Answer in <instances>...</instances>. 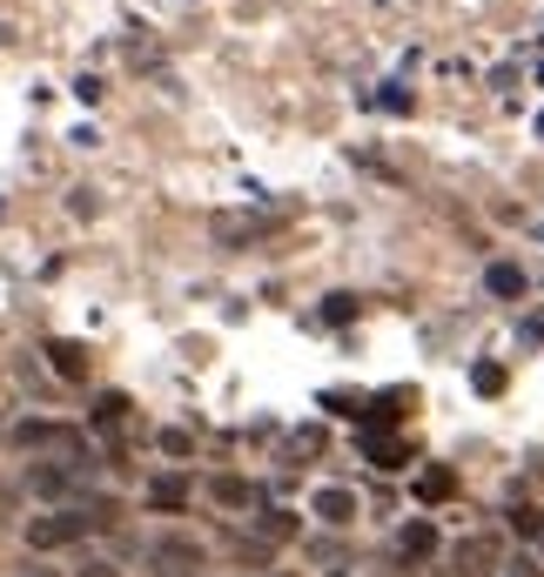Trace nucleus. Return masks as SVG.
I'll return each mask as SVG.
<instances>
[{
    "label": "nucleus",
    "mask_w": 544,
    "mask_h": 577,
    "mask_svg": "<svg viewBox=\"0 0 544 577\" xmlns=\"http://www.w3.org/2000/svg\"><path fill=\"white\" fill-rule=\"evenodd\" d=\"M88 537V511L67 504V511H48V517H27V551H67Z\"/></svg>",
    "instance_id": "obj_1"
},
{
    "label": "nucleus",
    "mask_w": 544,
    "mask_h": 577,
    "mask_svg": "<svg viewBox=\"0 0 544 577\" xmlns=\"http://www.w3.org/2000/svg\"><path fill=\"white\" fill-rule=\"evenodd\" d=\"M148 570L154 577H196L202 570V544L196 537H162V544H148Z\"/></svg>",
    "instance_id": "obj_2"
},
{
    "label": "nucleus",
    "mask_w": 544,
    "mask_h": 577,
    "mask_svg": "<svg viewBox=\"0 0 544 577\" xmlns=\"http://www.w3.org/2000/svg\"><path fill=\"white\" fill-rule=\"evenodd\" d=\"M450 564H457L463 577H491V570L504 564V551H497V537H463V544L450 551Z\"/></svg>",
    "instance_id": "obj_3"
},
{
    "label": "nucleus",
    "mask_w": 544,
    "mask_h": 577,
    "mask_svg": "<svg viewBox=\"0 0 544 577\" xmlns=\"http://www.w3.org/2000/svg\"><path fill=\"white\" fill-rule=\"evenodd\" d=\"M363 456H370L376 471H404V464H410V443L391 437V430H363Z\"/></svg>",
    "instance_id": "obj_4"
},
{
    "label": "nucleus",
    "mask_w": 544,
    "mask_h": 577,
    "mask_svg": "<svg viewBox=\"0 0 544 577\" xmlns=\"http://www.w3.org/2000/svg\"><path fill=\"white\" fill-rule=\"evenodd\" d=\"M431 551H437V524H431V517H410V524L397 530V557H404V564H423Z\"/></svg>",
    "instance_id": "obj_5"
},
{
    "label": "nucleus",
    "mask_w": 544,
    "mask_h": 577,
    "mask_svg": "<svg viewBox=\"0 0 544 577\" xmlns=\"http://www.w3.org/2000/svg\"><path fill=\"white\" fill-rule=\"evenodd\" d=\"M484 289H491L497 302H524V289H531V276H524V268H518V262H491V268H484Z\"/></svg>",
    "instance_id": "obj_6"
},
{
    "label": "nucleus",
    "mask_w": 544,
    "mask_h": 577,
    "mask_svg": "<svg viewBox=\"0 0 544 577\" xmlns=\"http://www.w3.org/2000/svg\"><path fill=\"white\" fill-rule=\"evenodd\" d=\"M82 471H88V464H41V471H27V490H34V497H67Z\"/></svg>",
    "instance_id": "obj_7"
},
{
    "label": "nucleus",
    "mask_w": 544,
    "mask_h": 577,
    "mask_svg": "<svg viewBox=\"0 0 544 577\" xmlns=\"http://www.w3.org/2000/svg\"><path fill=\"white\" fill-rule=\"evenodd\" d=\"M48 363H54V376H61V382H88V350H82V342L54 336V342H48Z\"/></svg>",
    "instance_id": "obj_8"
},
{
    "label": "nucleus",
    "mask_w": 544,
    "mask_h": 577,
    "mask_svg": "<svg viewBox=\"0 0 544 577\" xmlns=\"http://www.w3.org/2000/svg\"><path fill=\"white\" fill-rule=\"evenodd\" d=\"M309 511H317L323 524H357V497H349V490H317Z\"/></svg>",
    "instance_id": "obj_9"
},
{
    "label": "nucleus",
    "mask_w": 544,
    "mask_h": 577,
    "mask_svg": "<svg viewBox=\"0 0 544 577\" xmlns=\"http://www.w3.org/2000/svg\"><path fill=\"white\" fill-rule=\"evenodd\" d=\"M450 490H457V471H444V464H431V471L417 477V497H423V504H444Z\"/></svg>",
    "instance_id": "obj_10"
},
{
    "label": "nucleus",
    "mask_w": 544,
    "mask_h": 577,
    "mask_svg": "<svg viewBox=\"0 0 544 577\" xmlns=\"http://www.w3.org/2000/svg\"><path fill=\"white\" fill-rule=\"evenodd\" d=\"M148 504H154V511H182V504H188V484H182V477H154V484H148Z\"/></svg>",
    "instance_id": "obj_11"
},
{
    "label": "nucleus",
    "mask_w": 544,
    "mask_h": 577,
    "mask_svg": "<svg viewBox=\"0 0 544 577\" xmlns=\"http://www.w3.org/2000/svg\"><path fill=\"white\" fill-rule=\"evenodd\" d=\"M122 423H128V397H122V390H108V397L95 403V430H122Z\"/></svg>",
    "instance_id": "obj_12"
},
{
    "label": "nucleus",
    "mask_w": 544,
    "mask_h": 577,
    "mask_svg": "<svg viewBox=\"0 0 544 577\" xmlns=\"http://www.w3.org/2000/svg\"><path fill=\"white\" fill-rule=\"evenodd\" d=\"M471 382H478V397H504V382H511V376H504V363H478Z\"/></svg>",
    "instance_id": "obj_13"
},
{
    "label": "nucleus",
    "mask_w": 544,
    "mask_h": 577,
    "mask_svg": "<svg viewBox=\"0 0 544 577\" xmlns=\"http://www.w3.org/2000/svg\"><path fill=\"white\" fill-rule=\"evenodd\" d=\"M215 504L243 511V504H249V484H243V477H215Z\"/></svg>",
    "instance_id": "obj_14"
},
{
    "label": "nucleus",
    "mask_w": 544,
    "mask_h": 577,
    "mask_svg": "<svg viewBox=\"0 0 544 577\" xmlns=\"http://www.w3.org/2000/svg\"><path fill=\"white\" fill-rule=\"evenodd\" d=\"M349 316H357V296H330V302H323V323H330V329H343Z\"/></svg>",
    "instance_id": "obj_15"
},
{
    "label": "nucleus",
    "mask_w": 544,
    "mask_h": 577,
    "mask_svg": "<svg viewBox=\"0 0 544 577\" xmlns=\"http://www.w3.org/2000/svg\"><path fill=\"white\" fill-rule=\"evenodd\" d=\"M262 537H269V544H283V537H296V517L289 511H269L262 517Z\"/></svg>",
    "instance_id": "obj_16"
},
{
    "label": "nucleus",
    "mask_w": 544,
    "mask_h": 577,
    "mask_svg": "<svg viewBox=\"0 0 544 577\" xmlns=\"http://www.w3.org/2000/svg\"><path fill=\"white\" fill-rule=\"evenodd\" d=\"M162 450L169 456H188V450H196V437H188V430H162Z\"/></svg>",
    "instance_id": "obj_17"
},
{
    "label": "nucleus",
    "mask_w": 544,
    "mask_h": 577,
    "mask_svg": "<svg viewBox=\"0 0 544 577\" xmlns=\"http://www.w3.org/2000/svg\"><path fill=\"white\" fill-rule=\"evenodd\" d=\"M511 524H518L524 537H537V530H544V511H524V504H518V511H511Z\"/></svg>",
    "instance_id": "obj_18"
},
{
    "label": "nucleus",
    "mask_w": 544,
    "mask_h": 577,
    "mask_svg": "<svg viewBox=\"0 0 544 577\" xmlns=\"http://www.w3.org/2000/svg\"><path fill=\"white\" fill-rule=\"evenodd\" d=\"M323 403H330V410H336V416H357V410H363V403H357V397H343V390H323Z\"/></svg>",
    "instance_id": "obj_19"
},
{
    "label": "nucleus",
    "mask_w": 544,
    "mask_h": 577,
    "mask_svg": "<svg viewBox=\"0 0 544 577\" xmlns=\"http://www.w3.org/2000/svg\"><path fill=\"white\" fill-rule=\"evenodd\" d=\"M376 108H391V114H404V108H410V95H404V88H383V95H376Z\"/></svg>",
    "instance_id": "obj_20"
},
{
    "label": "nucleus",
    "mask_w": 544,
    "mask_h": 577,
    "mask_svg": "<svg viewBox=\"0 0 544 577\" xmlns=\"http://www.w3.org/2000/svg\"><path fill=\"white\" fill-rule=\"evenodd\" d=\"M74 577H122V570H114L108 557H88V564H82V570H74Z\"/></svg>",
    "instance_id": "obj_21"
},
{
    "label": "nucleus",
    "mask_w": 544,
    "mask_h": 577,
    "mask_svg": "<svg viewBox=\"0 0 544 577\" xmlns=\"http://www.w3.org/2000/svg\"><path fill=\"white\" fill-rule=\"evenodd\" d=\"M511 577H544V570H537L531 557H518V564H511Z\"/></svg>",
    "instance_id": "obj_22"
},
{
    "label": "nucleus",
    "mask_w": 544,
    "mask_h": 577,
    "mask_svg": "<svg viewBox=\"0 0 544 577\" xmlns=\"http://www.w3.org/2000/svg\"><path fill=\"white\" fill-rule=\"evenodd\" d=\"M21 577H54V570H41V564H27V570H21Z\"/></svg>",
    "instance_id": "obj_23"
},
{
    "label": "nucleus",
    "mask_w": 544,
    "mask_h": 577,
    "mask_svg": "<svg viewBox=\"0 0 544 577\" xmlns=\"http://www.w3.org/2000/svg\"><path fill=\"white\" fill-rule=\"evenodd\" d=\"M537 141H544V114H537Z\"/></svg>",
    "instance_id": "obj_24"
},
{
    "label": "nucleus",
    "mask_w": 544,
    "mask_h": 577,
    "mask_svg": "<svg viewBox=\"0 0 544 577\" xmlns=\"http://www.w3.org/2000/svg\"><path fill=\"white\" fill-rule=\"evenodd\" d=\"M283 577H289V570H283Z\"/></svg>",
    "instance_id": "obj_25"
}]
</instances>
